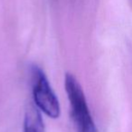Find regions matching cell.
<instances>
[{
  "mask_svg": "<svg viewBox=\"0 0 132 132\" xmlns=\"http://www.w3.org/2000/svg\"><path fill=\"white\" fill-rule=\"evenodd\" d=\"M33 99L39 111L52 119H57L61 114L59 100L52 89L44 72L36 65L31 68Z\"/></svg>",
  "mask_w": 132,
  "mask_h": 132,
  "instance_id": "2",
  "label": "cell"
},
{
  "mask_svg": "<svg viewBox=\"0 0 132 132\" xmlns=\"http://www.w3.org/2000/svg\"><path fill=\"white\" fill-rule=\"evenodd\" d=\"M24 132H44V123L41 114L33 107L30 108L25 114Z\"/></svg>",
  "mask_w": 132,
  "mask_h": 132,
  "instance_id": "3",
  "label": "cell"
},
{
  "mask_svg": "<svg viewBox=\"0 0 132 132\" xmlns=\"http://www.w3.org/2000/svg\"><path fill=\"white\" fill-rule=\"evenodd\" d=\"M65 91L71 109V117L77 132H98L81 85L72 74L67 73Z\"/></svg>",
  "mask_w": 132,
  "mask_h": 132,
  "instance_id": "1",
  "label": "cell"
}]
</instances>
